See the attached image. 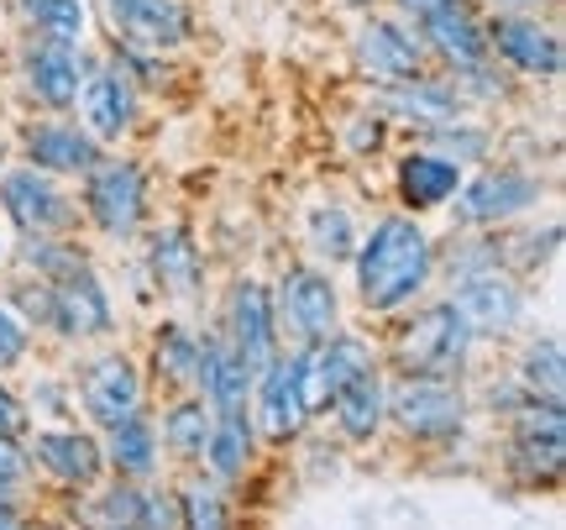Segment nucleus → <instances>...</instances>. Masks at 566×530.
I'll use <instances>...</instances> for the list:
<instances>
[{
	"instance_id": "9b49d317",
	"label": "nucleus",
	"mask_w": 566,
	"mask_h": 530,
	"mask_svg": "<svg viewBox=\"0 0 566 530\" xmlns=\"http://www.w3.org/2000/svg\"><path fill=\"white\" fill-rule=\"evenodd\" d=\"M226 347L247 363V373L258 378L273 357H279V321H273V294L258 279H242L226 300Z\"/></svg>"
},
{
	"instance_id": "3c124183",
	"label": "nucleus",
	"mask_w": 566,
	"mask_h": 530,
	"mask_svg": "<svg viewBox=\"0 0 566 530\" xmlns=\"http://www.w3.org/2000/svg\"><path fill=\"white\" fill-rule=\"evenodd\" d=\"M0 499H6V493H0Z\"/></svg>"
},
{
	"instance_id": "8fccbe9b",
	"label": "nucleus",
	"mask_w": 566,
	"mask_h": 530,
	"mask_svg": "<svg viewBox=\"0 0 566 530\" xmlns=\"http://www.w3.org/2000/svg\"><path fill=\"white\" fill-rule=\"evenodd\" d=\"M69 530H80V526H69Z\"/></svg>"
},
{
	"instance_id": "473e14b6",
	"label": "nucleus",
	"mask_w": 566,
	"mask_h": 530,
	"mask_svg": "<svg viewBox=\"0 0 566 530\" xmlns=\"http://www.w3.org/2000/svg\"><path fill=\"white\" fill-rule=\"evenodd\" d=\"M21 268H27V279L59 284L69 273L90 268V258H84V247L69 242V237H21Z\"/></svg>"
},
{
	"instance_id": "f704fd0d",
	"label": "nucleus",
	"mask_w": 566,
	"mask_h": 530,
	"mask_svg": "<svg viewBox=\"0 0 566 530\" xmlns=\"http://www.w3.org/2000/svg\"><path fill=\"white\" fill-rule=\"evenodd\" d=\"M304 231H310V252H315V258H325V263H352V252H357V221H352L346 205H315Z\"/></svg>"
},
{
	"instance_id": "de8ad7c7",
	"label": "nucleus",
	"mask_w": 566,
	"mask_h": 530,
	"mask_svg": "<svg viewBox=\"0 0 566 530\" xmlns=\"http://www.w3.org/2000/svg\"><path fill=\"white\" fill-rule=\"evenodd\" d=\"M0 174H6V143H0Z\"/></svg>"
},
{
	"instance_id": "f03ea898",
	"label": "nucleus",
	"mask_w": 566,
	"mask_h": 530,
	"mask_svg": "<svg viewBox=\"0 0 566 530\" xmlns=\"http://www.w3.org/2000/svg\"><path fill=\"white\" fill-rule=\"evenodd\" d=\"M478 336L462 321V310L451 300L420 305L409 315L399 336H394V357H399V378H446V384H462L467 363H472Z\"/></svg>"
},
{
	"instance_id": "4c0bfd02",
	"label": "nucleus",
	"mask_w": 566,
	"mask_h": 530,
	"mask_svg": "<svg viewBox=\"0 0 566 530\" xmlns=\"http://www.w3.org/2000/svg\"><path fill=\"white\" fill-rule=\"evenodd\" d=\"M424 153H436V158H446V164H457V168H467V164H478L488 153V132H478V126H430V147Z\"/></svg>"
},
{
	"instance_id": "c03bdc74",
	"label": "nucleus",
	"mask_w": 566,
	"mask_h": 530,
	"mask_svg": "<svg viewBox=\"0 0 566 530\" xmlns=\"http://www.w3.org/2000/svg\"><path fill=\"white\" fill-rule=\"evenodd\" d=\"M405 17H415V27H424V21H436L441 11H451V6H462V0H394Z\"/></svg>"
},
{
	"instance_id": "c85d7f7f",
	"label": "nucleus",
	"mask_w": 566,
	"mask_h": 530,
	"mask_svg": "<svg viewBox=\"0 0 566 530\" xmlns=\"http://www.w3.org/2000/svg\"><path fill=\"white\" fill-rule=\"evenodd\" d=\"M258 457V430H252V415H216L210 426V441H205V472L210 484H231L242 478Z\"/></svg>"
},
{
	"instance_id": "49530a36",
	"label": "nucleus",
	"mask_w": 566,
	"mask_h": 530,
	"mask_svg": "<svg viewBox=\"0 0 566 530\" xmlns=\"http://www.w3.org/2000/svg\"><path fill=\"white\" fill-rule=\"evenodd\" d=\"M38 394H42V405H48V409H59V405H63V388L53 384V378H42V388H38Z\"/></svg>"
},
{
	"instance_id": "a211bd4d",
	"label": "nucleus",
	"mask_w": 566,
	"mask_h": 530,
	"mask_svg": "<svg viewBox=\"0 0 566 530\" xmlns=\"http://www.w3.org/2000/svg\"><path fill=\"white\" fill-rule=\"evenodd\" d=\"M21 153H27V168H38L48 179H84V174L105 158L101 143H95L80 122L27 126V132H21Z\"/></svg>"
},
{
	"instance_id": "412c9836",
	"label": "nucleus",
	"mask_w": 566,
	"mask_h": 530,
	"mask_svg": "<svg viewBox=\"0 0 566 530\" xmlns=\"http://www.w3.org/2000/svg\"><path fill=\"white\" fill-rule=\"evenodd\" d=\"M252 373H247V363L237 357V352L226 347V336H216V331H205V363H200V394L205 405H210V415H252Z\"/></svg>"
},
{
	"instance_id": "5701e85b",
	"label": "nucleus",
	"mask_w": 566,
	"mask_h": 530,
	"mask_svg": "<svg viewBox=\"0 0 566 530\" xmlns=\"http://www.w3.org/2000/svg\"><path fill=\"white\" fill-rule=\"evenodd\" d=\"M394 189H399V205L415 210V216H420V210H441V205L457 200L462 168L436 158V153H424V147H415V153H405L399 168H394Z\"/></svg>"
},
{
	"instance_id": "423d86ee",
	"label": "nucleus",
	"mask_w": 566,
	"mask_h": 530,
	"mask_svg": "<svg viewBox=\"0 0 566 530\" xmlns=\"http://www.w3.org/2000/svg\"><path fill=\"white\" fill-rule=\"evenodd\" d=\"M0 210L17 226L21 237H63L80 221V200L63 189L59 179H48L38 168H6L0 174Z\"/></svg>"
},
{
	"instance_id": "72a5a7b5",
	"label": "nucleus",
	"mask_w": 566,
	"mask_h": 530,
	"mask_svg": "<svg viewBox=\"0 0 566 530\" xmlns=\"http://www.w3.org/2000/svg\"><path fill=\"white\" fill-rule=\"evenodd\" d=\"M21 11L32 21V32H38L48 48H80L84 42V0H21Z\"/></svg>"
},
{
	"instance_id": "7ed1b4c3",
	"label": "nucleus",
	"mask_w": 566,
	"mask_h": 530,
	"mask_svg": "<svg viewBox=\"0 0 566 530\" xmlns=\"http://www.w3.org/2000/svg\"><path fill=\"white\" fill-rule=\"evenodd\" d=\"M566 463V409L556 399H530L520 415H509L504 472L525 489H556Z\"/></svg>"
},
{
	"instance_id": "c756f323",
	"label": "nucleus",
	"mask_w": 566,
	"mask_h": 530,
	"mask_svg": "<svg viewBox=\"0 0 566 530\" xmlns=\"http://www.w3.org/2000/svg\"><path fill=\"white\" fill-rule=\"evenodd\" d=\"M384 105L394 111V116H405V122L415 126H446L451 116H457V105H462V95L451 90V84L441 80H399L384 90Z\"/></svg>"
},
{
	"instance_id": "20e7f679",
	"label": "nucleus",
	"mask_w": 566,
	"mask_h": 530,
	"mask_svg": "<svg viewBox=\"0 0 566 530\" xmlns=\"http://www.w3.org/2000/svg\"><path fill=\"white\" fill-rule=\"evenodd\" d=\"M273 321H279V342H294V352L325 342L336 331V321H342L336 279L310 263H294L273 289Z\"/></svg>"
},
{
	"instance_id": "7c9ffc66",
	"label": "nucleus",
	"mask_w": 566,
	"mask_h": 530,
	"mask_svg": "<svg viewBox=\"0 0 566 530\" xmlns=\"http://www.w3.org/2000/svg\"><path fill=\"white\" fill-rule=\"evenodd\" d=\"M210 426H216V415H210V405H205L200 394H179L174 405L163 409L158 447H168L179 463H200L205 441H210Z\"/></svg>"
},
{
	"instance_id": "09e8293b",
	"label": "nucleus",
	"mask_w": 566,
	"mask_h": 530,
	"mask_svg": "<svg viewBox=\"0 0 566 530\" xmlns=\"http://www.w3.org/2000/svg\"><path fill=\"white\" fill-rule=\"evenodd\" d=\"M0 263H6V242H0Z\"/></svg>"
},
{
	"instance_id": "4be33fe9",
	"label": "nucleus",
	"mask_w": 566,
	"mask_h": 530,
	"mask_svg": "<svg viewBox=\"0 0 566 530\" xmlns=\"http://www.w3.org/2000/svg\"><path fill=\"white\" fill-rule=\"evenodd\" d=\"M147 263H153V279L163 284V294H174V300H200L205 252H200V242H195L189 226H163V231H153Z\"/></svg>"
},
{
	"instance_id": "2f4dec72",
	"label": "nucleus",
	"mask_w": 566,
	"mask_h": 530,
	"mask_svg": "<svg viewBox=\"0 0 566 530\" xmlns=\"http://www.w3.org/2000/svg\"><path fill=\"white\" fill-rule=\"evenodd\" d=\"M514 378L535 394V399H556L562 405V388H566V347L562 336H535L525 352H520V367H514Z\"/></svg>"
},
{
	"instance_id": "f257e3e1",
	"label": "nucleus",
	"mask_w": 566,
	"mask_h": 530,
	"mask_svg": "<svg viewBox=\"0 0 566 530\" xmlns=\"http://www.w3.org/2000/svg\"><path fill=\"white\" fill-rule=\"evenodd\" d=\"M436 263H441L436 242L415 216H384L373 221L367 237H357V252H352L357 300L373 315H394V310L415 305V294H424Z\"/></svg>"
},
{
	"instance_id": "ddd939ff",
	"label": "nucleus",
	"mask_w": 566,
	"mask_h": 530,
	"mask_svg": "<svg viewBox=\"0 0 566 530\" xmlns=\"http://www.w3.org/2000/svg\"><path fill=\"white\" fill-rule=\"evenodd\" d=\"M142 399H147V384H142V367L126 352H105V357H95V363L84 367L80 405L101 430L122 426L126 415H137Z\"/></svg>"
},
{
	"instance_id": "ea45409f",
	"label": "nucleus",
	"mask_w": 566,
	"mask_h": 530,
	"mask_svg": "<svg viewBox=\"0 0 566 530\" xmlns=\"http://www.w3.org/2000/svg\"><path fill=\"white\" fill-rule=\"evenodd\" d=\"M27 347H32V331L21 326L17 315H11V305L0 300V373H11L27 357Z\"/></svg>"
},
{
	"instance_id": "f8f14e48",
	"label": "nucleus",
	"mask_w": 566,
	"mask_h": 530,
	"mask_svg": "<svg viewBox=\"0 0 566 530\" xmlns=\"http://www.w3.org/2000/svg\"><path fill=\"white\" fill-rule=\"evenodd\" d=\"M105 21L126 38L132 53H174L189 42V6L184 0H105Z\"/></svg>"
},
{
	"instance_id": "a18cd8bd",
	"label": "nucleus",
	"mask_w": 566,
	"mask_h": 530,
	"mask_svg": "<svg viewBox=\"0 0 566 530\" xmlns=\"http://www.w3.org/2000/svg\"><path fill=\"white\" fill-rule=\"evenodd\" d=\"M0 530H32V520L17 510V499H0Z\"/></svg>"
},
{
	"instance_id": "f3484780",
	"label": "nucleus",
	"mask_w": 566,
	"mask_h": 530,
	"mask_svg": "<svg viewBox=\"0 0 566 530\" xmlns=\"http://www.w3.org/2000/svg\"><path fill=\"white\" fill-rule=\"evenodd\" d=\"M111 326H116V310H111V294H105L95 268H80L53 284V321H48L53 336L90 342V336H111Z\"/></svg>"
},
{
	"instance_id": "79ce46f5",
	"label": "nucleus",
	"mask_w": 566,
	"mask_h": 530,
	"mask_svg": "<svg viewBox=\"0 0 566 530\" xmlns=\"http://www.w3.org/2000/svg\"><path fill=\"white\" fill-rule=\"evenodd\" d=\"M27 472H32V457H27V447H21V441H11V436H0V493L11 499V493L27 484Z\"/></svg>"
},
{
	"instance_id": "39448f33",
	"label": "nucleus",
	"mask_w": 566,
	"mask_h": 530,
	"mask_svg": "<svg viewBox=\"0 0 566 530\" xmlns=\"http://www.w3.org/2000/svg\"><path fill=\"white\" fill-rule=\"evenodd\" d=\"M388 420L399 436L436 447V441H457L467 430V394L462 384L446 378H394L388 384Z\"/></svg>"
},
{
	"instance_id": "bb28decb",
	"label": "nucleus",
	"mask_w": 566,
	"mask_h": 530,
	"mask_svg": "<svg viewBox=\"0 0 566 530\" xmlns=\"http://www.w3.org/2000/svg\"><path fill=\"white\" fill-rule=\"evenodd\" d=\"M200 363H205V331H189L179 321H163L153 331V367L174 394H195L200 388Z\"/></svg>"
},
{
	"instance_id": "aec40b11",
	"label": "nucleus",
	"mask_w": 566,
	"mask_h": 530,
	"mask_svg": "<svg viewBox=\"0 0 566 530\" xmlns=\"http://www.w3.org/2000/svg\"><path fill=\"white\" fill-rule=\"evenodd\" d=\"M357 63H363L367 74H378V80H415L424 63V42L415 27H405V21L394 17H373L357 32Z\"/></svg>"
},
{
	"instance_id": "a19ab883",
	"label": "nucleus",
	"mask_w": 566,
	"mask_h": 530,
	"mask_svg": "<svg viewBox=\"0 0 566 530\" xmlns=\"http://www.w3.org/2000/svg\"><path fill=\"white\" fill-rule=\"evenodd\" d=\"M137 530H179V505H174V493H168V489H147V493H142Z\"/></svg>"
},
{
	"instance_id": "393cba45",
	"label": "nucleus",
	"mask_w": 566,
	"mask_h": 530,
	"mask_svg": "<svg viewBox=\"0 0 566 530\" xmlns=\"http://www.w3.org/2000/svg\"><path fill=\"white\" fill-rule=\"evenodd\" d=\"M325 409H331V420L342 430V441L367 447V441L388 426V378L384 373H363L357 384H346Z\"/></svg>"
},
{
	"instance_id": "37998d69",
	"label": "nucleus",
	"mask_w": 566,
	"mask_h": 530,
	"mask_svg": "<svg viewBox=\"0 0 566 530\" xmlns=\"http://www.w3.org/2000/svg\"><path fill=\"white\" fill-rule=\"evenodd\" d=\"M27 426H32V415H27V405H21L11 388L0 384V436H11V441H21L27 436Z\"/></svg>"
},
{
	"instance_id": "dca6fc26",
	"label": "nucleus",
	"mask_w": 566,
	"mask_h": 530,
	"mask_svg": "<svg viewBox=\"0 0 566 530\" xmlns=\"http://www.w3.org/2000/svg\"><path fill=\"white\" fill-rule=\"evenodd\" d=\"M451 305L462 310V321L472 326V336L483 342V336H509V331L520 326V315H525V294H520V284L509 279L504 268H493V273L457 279Z\"/></svg>"
},
{
	"instance_id": "58836bf2",
	"label": "nucleus",
	"mask_w": 566,
	"mask_h": 530,
	"mask_svg": "<svg viewBox=\"0 0 566 530\" xmlns=\"http://www.w3.org/2000/svg\"><path fill=\"white\" fill-rule=\"evenodd\" d=\"M6 305H11V315H17L27 331L32 326L48 331V321H53V284H42V279H21V284H11Z\"/></svg>"
},
{
	"instance_id": "4468645a",
	"label": "nucleus",
	"mask_w": 566,
	"mask_h": 530,
	"mask_svg": "<svg viewBox=\"0 0 566 530\" xmlns=\"http://www.w3.org/2000/svg\"><path fill=\"white\" fill-rule=\"evenodd\" d=\"M32 468H42L53 484L63 489H95L105 478V451H101V436H90V430H74V426H53V430H38L32 436Z\"/></svg>"
},
{
	"instance_id": "6e6552de",
	"label": "nucleus",
	"mask_w": 566,
	"mask_h": 530,
	"mask_svg": "<svg viewBox=\"0 0 566 530\" xmlns=\"http://www.w3.org/2000/svg\"><path fill=\"white\" fill-rule=\"evenodd\" d=\"M541 195H546V184L535 179V174H525V168H483L478 179H462L457 200H451L457 205L451 216L467 231H488V226H504L514 216L535 210Z\"/></svg>"
},
{
	"instance_id": "2eb2a0df",
	"label": "nucleus",
	"mask_w": 566,
	"mask_h": 530,
	"mask_svg": "<svg viewBox=\"0 0 566 530\" xmlns=\"http://www.w3.org/2000/svg\"><path fill=\"white\" fill-rule=\"evenodd\" d=\"M80 105H84V132L95 143H122L126 132L137 126V80L132 69L122 63H101L95 74H84V90H80Z\"/></svg>"
},
{
	"instance_id": "6ab92c4d",
	"label": "nucleus",
	"mask_w": 566,
	"mask_h": 530,
	"mask_svg": "<svg viewBox=\"0 0 566 530\" xmlns=\"http://www.w3.org/2000/svg\"><path fill=\"white\" fill-rule=\"evenodd\" d=\"M488 32V53H499L504 63H514L520 74H541V80H556L562 74V38L551 32V27H541L535 17H499L493 27H483Z\"/></svg>"
},
{
	"instance_id": "1a4fd4ad",
	"label": "nucleus",
	"mask_w": 566,
	"mask_h": 530,
	"mask_svg": "<svg viewBox=\"0 0 566 530\" xmlns=\"http://www.w3.org/2000/svg\"><path fill=\"white\" fill-rule=\"evenodd\" d=\"M363 373H378V352L367 347L363 336L352 331H331L315 347H300V378H304V399L310 415H321L346 384H357Z\"/></svg>"
},
{
	"instance_id": "0eeeda50",
	"label": "nucleus",
	"mask_w": 566,
	"mask_h": 530,
	"mask_svg": "<svg viewBox=\"0 0 566 530\" xmlns=\"http://www.w3.org/2000/svg\"><path fill=\"white\" fill-rule=\"evenodd\" d=\"M80 205L105 237H132L147 221V174L132 158H101L84 174Z\"/></svg>"
},
{
	"instance_id": "9d476101",
	"label": "nucleus",
	"mask_w": 566,
	"mask_h": 530,
	"mask_svg": "<svg viewBox=\"0 0 566 530\" xmlns=\"http://www.w3.org/2000/svg\"><path fill=\"white\" fill-rule=\"evenodd\" d=\"M310 399H304V378H300V352L273 357L252 384V430H263L268 441H294L310 426Z\"/></svg>"
},
{
	"instance_id": "e433bc0d",
	"label": "nucleus",
	"mask_w": 566,
	"mask_h": 530,
	"mask_svg": "<svg viewBox=\"0 0 566 530\" xmlns=\"http://www.w3.org/2000/svg\"><path fill=\"white\" fill-rule=\"evenodd\" d=\"M142 484H105L95 493V530H137V515H142Z\"/></svg>"
},
{
	"instance_id": "b1692460",
	"label": "nucleus",
	"mask_w": 566,
	"mask_h": 530,
	"mask_svg": "<svg viewBox=\"0 0 566 530\" xmlns=\"http://www.w3.org/2000/svg\"><path fill=\"white\" fill-rule=\"evenodd\" d=\"M101 451H105V468L116 472L122 484H142V489H147V478H158V468H163L158 426H153L142 409L137 415H126L122 426L105 430Z\"/></svg>"
},
{
	"instance_id": "c9c22d12",
	"label": "nucleus",
	"mask_w": 566,
	"mask_h": 530,
	"mask_svg": "<svg viewBox=\"0 0 566 530\" xmlns=\"http://www.w3.org/2000/svg\"><path fill=\"white\" fill-rule=\"evenodd\" d=\"M174 505H179V530H231L226 493H221V484H210V478H189V484L174 493Z\"/></svg>"
},
{
	"instance_id": "a878e982",
	"label": "nucleus",
	"mask_w": 566,
	"mask_h": 530,
	"mask_svg": "<svg viewBox=\"0 0 566 530\" xmlns=\"http://www.w3.org/2000/svg\"><path fill=\"white\" fill-rule=\"evenodd\" d=\"M80 90H84V63L69 53V48H27V95L48 111H69L80 105Z\"/></svg>"
},
{
	"instance_id": "cd10ccee",
	"label": "nucleus",
	"mask_w": 566,
	"mask_h": 530,
	"mask_svg": "<svg viewBox=\"0 0 566 530\" xmlns=\"http://www.w3.org/2000/svg\"><path fill=\"white\" fill-rule=\"evenodd\" d=\"M420 32H424L420 42H430V48H436L446 63H457L462 74H472V69H483L488 63V32H483V21L472 17L467 6L441 11L436 21H424Z\"/></svg>"
}]
</instances>
